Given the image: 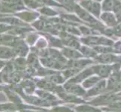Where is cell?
<instances>
[{
    "label": "cell",
    "instance_id": "9c48e42d",
    "mask_svg": "<svg viewBox=\"0 0 121 112\" xmlns=\"http://www.w3.org/2000/svg\"><path fill=\"white\" fill-rule=\"evenodd\" d=\"M12 28H14V26H8L6 24H0V34H2L3 32H8L11 31Z\"/></svg>",
    "mask_w": 121,
    "mask_h": 112
},
{
    "label": "cell",
    "instance_id": "3957f363",
    "mask_svg": "<svg viewBox=\"0 0 121 112\" xmlns=\"http://www.w3.org/2000/svg\"><path fill=\"white\" fill-rule=\"evenodd\" d=\"M83 6H84L87 10L92 12L93 14L98 15L100 11V6L98 3L94 2H90V1H86L82 2Z\"/></svg>",
    "mask_w": 121,
    "mask_h": 112
},
{
    "label": "cell",
    "instance_id": "8992f818",
    "mask_svg": "<svg viewBox=\"0 0 121 112\" xmlns=\"http://www.w3.org/2000/svg\"><path fill=\"white\" fill-rule=\"evenodd\" d=\"M23 2L28 7L32 8H37L41 5V3L39 2L36 0H23Z\"/></svg>",
    "mask_w": 121,
    "mask_h": 112
},
{
    "label": "cell",
    "instance_id": "30bf717a",
    "mask_svg": "<svg viewBox=\"0 0 121 112\" xmlns=\"http://www.w3.org/2000/svg\"><path fill=\"white\" fill-rule=\"evenodd\" d=\"M5 65V63L4 61H0V69H2L4 66Z\"/></svg>",
    "mask_w": 121,
    "mask_h": 112
},
{
    "label": "cell",
    "instance_id": "52a82bcc",
    "mask_svg": "<svg viewBox=\"0 0 121 112\" xmlns=\"http://www.w3.org/2000/svg\"><path fill=\"white\" fill-rule=\"evenodd\" d=\"M17 109V107L14 104H10V103H8V104H2L0 105V111H5L7 110L8 111H13V110H16Z\"/></svg>",
    "mask_w": 121,
    "mask_h": 112
},
{
    "label": "cell",
    "instance_id": "6da1fadb",
    "mask_svg": "<svg viewBox=\"0 0 121 112\" xmlns=\"http://www.w3.org/2000/svg\"><path fill=\"white\" fill-rule=\"evenodd\" d=\"M0 2L5 6L8 14H13L25 9L22 0H1Z\"/></svg>",
    "mask_w": 121,
    "mask_h": 112
},
{
    "label": "cell",
    "instance_id": "277c9868",
    "mask_svg": "<svg viewBox=\"0 0 121 112\" xmlns=\"http://www.w3.org/2000/svg\"><path fill=\"white\" fill-rule=\"evenodd\" d=\"M0 22L5 23H9L12 26H13V25L14 26H23V25H26L23 23L22 21L16 19L15 17H13V16H4L2 18L0 17Z\"/></svg>",
    "mask_w": 121,
    "mask_h": 112
},
{
    "label": "cell",
    "instance_id": "5b68a950",
    "mask_svg": "<svg viewBox=\"0 0 121 112\" xmlns=\"http://www.w3.org/2000/svg\"><path fill=\"white\" fill-rule=\"evenodd\" d=\"M102 19L105 20L107 23L110 24V25H114V23H116L114 16L112 15L111 14H104L102 15Z\"/></svg>",
    "mask_w": 121,
    "mask_h": 112
},
{
    "label": "cell",
    "instance_id": "7a4b0ae2",
    "mask_svg": "<svg viewBox=\"0 0 121 112\" xmlns=\"http://www.w3.org/2000/svg\"><path fill=\"white\" fill-rule=\"evenodd\" d=\"M16 55L12 47L8 46H0V59H11Z\"/></svg>",
    "mask_w": 121,
    "mask_h": 112
},
{
    "label": "cell",
    "instance_id": "8fae6325",
    "mask_svg": "<svg viewBox=\"0 0 121 112\" xmlns=\"http://www.w3.org/2000/svg\"><path fill=\"white\" fill-rule=\"evenodd\" d=\"M7 112V111H6ZM8 112H13V111H8Z\"/></svg>",
    "mask_w": 121,
    "mask_h": 112
},
{
    "label": "cell",
    "instance_id": "ba28073f",
    "mask_svg": "<svg viewBox=\"0 0 121 112\" xmlns=\"http://www.w3.org/2000/svg\"><path fill=\"white\" fill-rule=\"evenodd\" d=\"M114 5V0H105V2H104L103 8L106 11H111Z\"/></svg>",
    "mask_w": 121,
    "mask_h": 112
}]
</instances>
